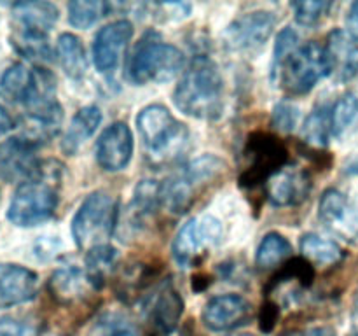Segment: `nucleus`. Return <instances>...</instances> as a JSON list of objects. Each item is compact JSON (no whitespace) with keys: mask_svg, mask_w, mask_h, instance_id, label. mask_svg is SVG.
I'll use <instances>...</instances> for the list:
<instances>
[{"mask_svg":"<svg viewBox=\"0 0 358 336\" xmlns=\"http://www.w3.org/2000/svg\"><path fill=\"white\" fill-rule=\"evenodd\" d=\"M62 168L58 161H41L35 174L23 181L14 192L7 219L21 227L37 226L51 219L58 206Z\"/></svg>","mask_w":358,"mask_h":336,"instance_id":"f257e3e1","label":"nucleus"},{"mask_svg":"<svg viewBox=\"0 0 358 336\" xmlns=\"http://www.w3.org/2000/svg\"><path fill=\"white\" fill-rule=\"evenodd\" d=\"M224 79L208 56H196L173 91L180 112L196 119H217L222 114Z\"/></svg>","mask_w":358,"mask_h":336,"instance_id":"f03ea898","label":"nucleus"},{"mask_svg":"<svg viewBox=\"0 0 358 336\" xmlns=\"http://www.w3.org/2000/svg\"><path fill=\"white\" fill-rule=\"evenodd\" d=\"M136 128L150 156L173 160L189 142L187 126L178 122L164 105H147L136 115Z\"/></svg>","mask_w":358,"mask_h":336,"instance_id":"7ed1b4c3","label":"nucleus"},{"mask_svg":"<svg viewBox=\"0 0 358 336\" xmlns=\"http://www.w3.org/2000/svg\"><path fill=\"white\" fill-rule=\"evenodd\" d=\"M224 167V161L213 154L191 161L177 175L161 184V206L171 214L187 212L199 192L222 174Z\"/></svg>","mask_w":358,"mask_h":336,"instance_id":"20e7f679","label":"nucleus"},{"mask_svg":"<svg viewBox=\"0 0 358 336\" xmlns=\"http://www.w3.org/2000/svg\"><path fill=\"white\" fill-rule=\"evenodd\" d=\"M329 74L331 62L325 46L308 42L301 44L275 72H271V76L273 80L282 84L289 93L306 94Z\"/></svg>","mask_w":358,"mask_h":336,"instance_id":"39448f33","label":"nucleus"},{"mask_svg":"<svg viewBox=\"0 0 358 336\" xmlns=\"http://www.w3.org/2000/svg\"><path fill=\"white\" fill-rule=\"evenodd\" d=\"M117 220V202L107 191H94L79 206L72 219V237L79 248L103 245Z\"/></svg>","mask_w":358,"mask_h":336,"instance_id":"423d86ee","label":"nucleus"},{"mask_svg":"<svg viewBox=\"0 0 358 336\" xmlns=\"http://www.w3.org/2000/svg\"><path fill=\"white\" fill-rule=\"evenodd\" d=\"M184 66V55L175 46L159 38H142L128 65V77L135 84L166 83L177 77Z\"/></svg>","mask_w":358,"mask_h":336,"instance_id":"0eeeda50","label":"nucleus"},{"mask_svg":"<svg viewBox=\"0 0 358 336\" xmlns=\"http://www.w3.org/2000/svg\"><path fill=\"white\" fill-rule=\"evenodd\" d=\"M243 154L247 160L245 170L240 175V184L243 188H255L262 182H268L289 163V150L282 140L271 133H252Z\"/></svg>","mask_w":358,"mask_h":336,"instance_id":"6e6552de","label":"nucleus"},{"mask_svg":"<svg viewBox=\"0 0 358 336\" xmlns=\"http://www.w3.org/2000/svg\"><path fill=\"white\" fill-rule=\"evenodd\" d=\"M184 314V300L177 287L164 280L147 298L145 324L150 336H168L177 329Z\"/></svg>","mask_w":358,"mask_h":336,"instance_id":"1a4fd4ad","label":"nucleus"},{"mask_svg":"<svg viewBox=\"0 0 358 336\" xmlns=\"http://www.w3.org/2000/svg\"><path fill=\"white\" fill-rule=\"evenodd\" d=\"M275 24L276 18L269 10L247 13L227 27L224 41L233 51H255L271 37Z\"/></svg>","mask_w":358,"mask_h":336,"instance_id":"9d476101","label":"nucleus"},{"mask_svg":"<svg viewBox=\"0 0 358 336\" xmlns=\"http://www.w3.org/2000/svg\"><path fill=\"white\" fill-rule=\"evenodd\" d=\"M133 37V24L126 20L114 21L96 34L93 42V62L98 72H114Z\"/></svg>","mask_w":358,"mask_h":336,"instance_id":"9b49d317","label":"nucleus"},{"mask_svg":"<svg viewBox=\"0 0 358 336\" xmlns=\"http://www.w3.org/2000/svg\"><path fill=\"white\" fill-rule=\"evenodd\" d=\"M318 217L322 223L346 240L358 237V203L352 202L339 189H327L318 203Z\"/></svg>","mask_w":358,"mask_h":336,"instance_id":"f8f14e48","label":"nucleus"},{"mask_svg":"<svg viewBox=\"0 0 358 336\" xmlns=\"http://www.w3.org/2000/svg\"><path fill=\"white\" fill-rule=\"evenodd\" d=\"M133 156V133L126 122H114L103 130L96 142V161L105 172L128 167Z\"/></svg>","mask_w":358,"mask_h":336,"instance_id":"ddd939ff","label":"nucleus"},{"mask_svg":"<svg viewBox=\"0 0 358 336\" xmlns=\"http://www.w3.org/2000/svg\"><path fill=\"white\" fill-rule=\"evenodd\" d=\"M252 318V304L240 294H222L206 303L203 322L212 331H229L248 324Z\"/></svg>","mask_w":358,"mask_h":336,"instance_id":"4468645a","label":"nucleus"},{"mask_svg":"<svg viewBox=\"0 0 358 336\" xmlns=\"http://www.w3.org/2000/svg\"><path fill=\"white\" fill-rule=\"evenodd\" d=\"M37 290V273L13 262H0V310L28 303Z\"/></svg>","mask_w":358,"mask_h":336,"instance_id":"2eb2a0df","label":"nucleus"},{"mask_svg":"<svg viewBox=\"0 0 358 336\" xmlns=\"http://www.w3.org/2000/svg\"><path fill=\"white\" fill-rule=\"evenodd\" d=\"M37 147L21 136H14L0 146V178L7 182L17 178H30L37 170L38 163L35 158Z\"/></svg>","mask_w":358,"mask_h":336,"instance_id":"dca6fc26","label":"nucleus"},{"mask_svg":"<svg viewBox=\"0 0 358 336\" xmlns=\"http://www.w3.org/2000/svg\"><path fill=\"white\" fill-rule=\"evenodd\" d=\"M311 191V177L303 168H283L268 181V198L275 206L301 205Z\"/></svg>","mask_w":358,"mask_h":336,"instance_id":"f3484780","label":"nucleus"},{"mask_svg":"<svg viewBox=\"0 0 358 336\" xmlns=\"http://www.w3.org/2000/svg\"><path fill=\"white\" fill-rule=\"evenodd\" d=\"M329 62L331 74L338 80H352L358 76V38L345 30H334L327 38Z\"/></svg>","mask_w":358,"mask_h":336,"instance_id":"a211bd4d","label":"nucleus"},{"mask_svg":"<svg viewBox=\"0 0 358 336\" xmlns=\"http://www.w3.org/2000/svg\"><path fill=\"white\" fill-rule=\"evenodd\" d=\"M58 7L51 2H20L13 6L14 28L48 35L58 21Z\"/></svg>","mask_w":358,"mask_h":336,"instance_id":"6ab92c4d","label":"nucleus"},{"mask_svg":"<svg viewBox=\"0 0 358 336\" xmlns=\"http://www.w3.org/2000/svg\"><path fill=\"white\" fill-rule=\"evenodd\" d=\"M101 122V111L96 105H86L79 108L70 121L69 130L62 140V150L69 156H73L91 136Z\"/></svg>","mask_w":358,"mask_h":336,"instance_id":"aec40b11","label":"nucleus"},{"mask_svg":"<svg viewBox=\"0 0 358 336\" xmlns=\"http://www.w3.org/2000/svg\"><path fill=\"white\" fill-rule=\"evenodd\" d=\"M205 245L208 244H206V238L203 234L199 219H191L180 227V231L175 237L171 252H173L177 265H180L182 268H189Z\"/></svg>","mask_w":358,"mask_h":336,"instance_id":"412c9836","label":"nucleus"},{"mask_svg":"<svg viewBox=\"0 0 358 336\" xmlns=\"http://www.w3.org/2000/svg\"><path fill=\"white\" fill-rule=\"evenodd\" d=\"M56 55L63 72L73 80H80L86 76L87 59L80 38L73 34H62L56 42Z\"/></svg>","mask_w":358,"mask_h":336,"instance_id":"4be33fe9","label":"nucleus"},{"mask_svg":"<svg viewBox=\"0 0 358 336\" xmlns=\"http://www.w3.org/2000/svg\"><path fill=\"white\" fill-rule=\"evenodd\" d=\"M115 261H117V248L112 245L103 244L90 248L86 255V272H84L87 284L94 289H101L115 266Z\"/></svg>","mask_w":358,"mask_h":336,"instance_id":"5701e85b","label":"nucleus"},{"mask_svg":"<svg viewBox=\"0 0 358 336\" xmlns=\"http://www.w3.org/2000/svg\"><path fill=\"white\" fill-rule=\"evenodd\" d=\"M315 280V268L306 258H292L282 266L278 273L271 279V282L266 286V294H271L273 290L280 289L285 284H296L301 289H308Z\"/></svg>","mask_w":358,"mask_h":336,"instance_id":"b1692460","label":"nucleus"},{"mask_svg":"<svg viewBox=\"0 0 358 336\" xmlns=\"http://www.w3.org/2000/svg\"><path fill=\"white\" fill-rule=\"evenodd\" d=\"M86 275L77 268H59L49 279V290L52 298L62 303H72L84 290Z\"/></svg>","mask_w":358,"mask_h":336,"instance_id":"393cba45","label":"nucleus"},{"mask_svg":"<svg viewBox=\"0 0 358 336\" xmlns=\"http://www.w3.org/2000/svg\"><path fill=\"white\" fill-rule=\"evenodd\" d=\"M301 252L308 261L318 262V265H336L345 258V252L336 241L327 240L315 233H306L301 238Z\"/></svg>","mask_w":358,"mask_h":336,"instance_id":"a878e982","label":"nucleus"},{"mask_svg":"<svg viewBox=\"0 0 358 336\" xmlns=\"http://www.w3.org/2000/svg\"><path fill=\"white\" fill-rule=\"evenodd\" d=\"M332 135V108L320 105L306 118L303 126V139L317 147H325Z\"/></svg>","mask_w":358,"mask_h":336,"instance_id":"bb28decb","label":"nucleus"},{"mask_svg":"<svg viewBox=\"0 0 358 336\" xmlns=\"http://www.w3.org/2000/svg\"><path fill=\"white\" fill-rule=\"evenodd\" d=\"M10 44L21 56L28 59H35V62H49L51 59L48 35L31 34V31L14 28L13 35H10Z\"/></svg>","mask_w":358,"mask_h":336,"instance_id":"cd10ccee","label":"nucleus"},{"mask_svg":"<svg viewBox=\"0 0 358 336\" xmlns=\"http://www.w3.org/2000/svg\"><path fill=\"white\" fill-rule=\"evenodd\" d=\"M290 254H292V245L283 234L268 233L259 244L255 261L261 268H273L276 265H282Z\"/></svg>","mask_w":358,"mask_h":336,"instance_id":"c85d7f7f","label":"nucleus"},{"mask_svg":"<svg viewBox=\"0 0 358 336\" xmlns=\"http://www.w3.org/2000/svg\"><path fill=\"white\" fill-rule=\"evenodd\" d=\"M108 4L100 0H76L69 4V21L76 28H91L108 10Z\"/></svg>","mask_w":358,"mask_h":336,"instance_id":"c756f323","label":"nucleus"},{"mask_svg":"<svg viewBox=\"0 0 358 336\" xmlns=\"http://www.w3.org/2000/svg\"><path fill=\"white\" fill-rule=\"evenodd\" d=\"M358 122V98L346 94L332 107V135L345 136Z\"/></svg>","mask_w":358,"mask_h":336,"instance_id":"7c9ffc66","label":"nucleus"},{"mask_svg":"<svg viewBox=\"0 0 358 336\" xmlns=\"http://www.w3.org/2000/svg\"><path fill=\"white\" fill-rule=\"evenodd\" d=\"M332 4L324 2V0H303V2L292 4L296 21L303 27H315L317 23H320L322 18L329 13Z\"/></svg>","mask_w":358,"mask_h":336,"instance_id":"2f4dec72","label":"nucleus"},{"mask_svg":"<svg viewBox=\"0 0 358 336\" xmlns=\"http://www.w3.org/2000/svg\"><path fill=\"white\" fill-rule=\"evenodd\" d=\"M96 336H138L135 326L117 314L101 317L96 324Z\"/></svg>","mask_w":358,"mask_h":336,"instance_id":"473e14b6","label":"nucleus"},{"mask_svg":"<svg viewBox=\"0 0 358 336\" xmlns=\"http://www.w3.org/2000/svg\"><path fill=\"white\" fill-rule=\"evenodd\" d=\"M301 46L299 35L292 28H285V30L280 31L278 38H276L275 46V55H273V63H271V72H275L294 51Z\"/></svg>","mask_w":358,"mask_h":336,"instance_id":"72a5a7b5","label":"nucleus"},{"mask_svg":"<svg viewBox=\"0 0 358 336\" xmlns=\"http://www.w3.org/2000/svg\"><path fill=\"white\" fill-rule=\"evenodd\" d=\"M299 119V108L290 102H280L273 111V126L280 132H292Z\"/></svg>","mask_w":358,"mask_h":336,"instance_id":"f704fd0d","label":"nucleus"},{"mask_svg":"<svg viewBox=\"0 0 358 336\" xmlns=\"http://www.w3.org/2000/svg\"><path fill=\"white\" fill-rule=\"evenodd\" d=\"M278 308L280 307L276 301H266V303L262 304V312H261V329L262 331L269 332L273 328H275L276 321H278V315H280Z\"/></svg>","mask_w":358,"mask_h":336,"instance_id":"c9c22d12","label":"nucleus"},{"mask_svg":"<svg viewBox=\"0 0 358 336\" xmlns=\"http://www.w3.org/2000/svg\"><path fill=\"white\" fill-rule=\"evenodd\" d=\"M21 329L13 318H0V336H20Z\"/></svg>","mask_w":358,"mask_h":336,"instance_id":"e433bc0d","label":"nucleus"},{"mask_svg":"<svg viewBox=\"0 0 358 336\" xmlns=\"http://www.w3.org/2000/svg\"><path fill=\"white\" fill-rule=\"evenodd\" d=\"M346 23H348V34H352L353 37L358 38V2L352 4V7H350Z\"/></svg>","mask_w":358,"mask_h":336,"instance_id":"4c0bfd02","label":"nucleus"},{"mask_svg":"<svg viewBox=\"0 0 358 336\" xmlns=\"http://www.w3.org/2000/svg\"><path fill=\"white\" fill-rule=\"evenodd\" d=\"M13 119H10V115L7 114L6 108L0 105V136L6 135L7 132H10L13 130Z\"/></svg>","mask_w":358,"mask_h":336,"instance_id":"58836bf2","label":"nucleus"},{"mask_svg":"<svg viewBox=\"0 0 358 336\" xmlns=\"http://www.w3.org/2000/svg\"><path fill=\"white\" fill-rule=\"evenodd\" d=\"M304 336H336V331L329 326H318V328L308 329Z\"/></svg>","mask_w":358,"mask_h":336,"instance_id":"ea45409f","label":"nucleus"},{"mask_svg":"<svg viewBox=\"0 0 358 336\" xmlns=\"http://www.w3.org/2000/svg\"><path fill=\"white\" fill-rule=\"evenodd\" d=\"M350 172H352V174H358V160L350 167Z\"/></svg>","mask_w":358,"mask_h":336,"instance_id":"a19ab883","label":"nucleus"},{"mask_svg":"<svg viewBox=\"0 0 358 336\" xmlns=\"http://www.w3.org/2000/svg\"><path fill=\"white\" fill-rule=\"evenodd\" d=\"M233 336H236V335H233ZM238 336H252V335H238Z\"/></svg>","mask_w":358,"mask_h":336,"instance_id":"79ce46f5","label":"nucleus"},{"mask_svg":"<svg viewBox=\"0 0 358 336\" xmlns=\"http://www.w3.org/2000/svg\"><path fill=\"white\" fill-rule=\"evenodd\" d=\"M285 336H296V335H285Z\"/></svg>","mask_w":358,"mask_h":336,"instance_id":"37998d69","label":"nucleus"},{"mask_svg":"<svg viewBox=\"0 0 358 336\" xmlns=\"http://www.w3.org/2000/svg\"><path fill=\"white\" fill-rule=\"evenodd\" d=\"M352 336H358V335H352Z\"/></svg>","mask_w":358,"mask_h":336,"instance_id":"c03bdc74","label":"nucleus"},{"mask_svg":"<svg viewBox=\"0 0 358 336\" xmlns=\"http://www.w3.org/2000/svg\"><path fill=\"white\" fill-rule=\"evenodd\" d=\"M20 336H24V335H20Z\"/></svg>","mask_w":358,"mask_h":336,"instance_id":"a18cd8bd","label":"nucleus"}]
</instances>
